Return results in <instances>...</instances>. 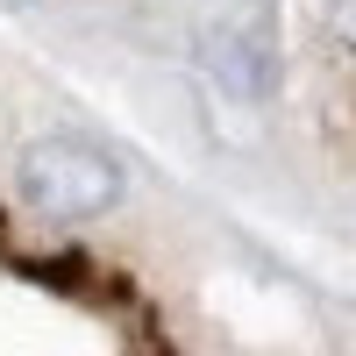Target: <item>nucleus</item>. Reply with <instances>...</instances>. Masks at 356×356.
Segmentation results:
<instances>
[{
	"mask_svg": "<svg viewBox=\"0 0 356 356\" xmlns=\"http://www.w3.org/2000/svg\"><path fill=\"white\" fill-rule=\"evenodd\" d=\"M15 186L43 221H100L122 200V164L86 136H43L22 150Z\"/></svg>",
	"mask_w": 356,
	"mask_h": 356,
	"instance_id": "f257e3e1",
	"label": "nucleus"
},
{
	"mask_svg": "<svg viewBox=\"0 0 356 356\" xmlns=\"http://www.w3.org/2000/svg\"><path fill=\"white\" fill-rule=\"evenodd\" d=\"M328 29H335V43L356 50V0H328Z\"/></svg>",
	"mask_w": 356,
	"mask_h": 356,
	"instance_id": "f03ea898",
	"label": "nucleus"
},
{
	"mask_svg": "<svg viewBox=\"0 0 356 356\" xmlns=\"http://www.w3.org/2000/svg\"><path fill=\"white\" fill-rule=\"evenodd\" d=\"M15 8H29V0H15Z\"/></svg>",
	"mask_w": 356,
	"mask_h": 356,
	"instance_id": "7ed1b4c3",
	"label": "nucleus"
}]
</instances>
